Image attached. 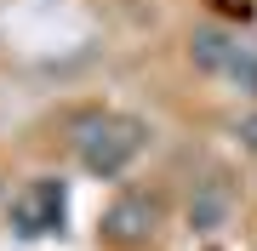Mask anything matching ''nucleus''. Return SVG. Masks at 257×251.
<instances>
[{
	"mask_svg": "<svg viewBox=\"0 0 257 251\" xmlns=\"http://www.w3.org/2000/svg\"><path fill=\"white\" fill-rule=\"evenodd\" d=\"M234 137H240V149H246V154H257V109L240 120V131H234Z\"/></svg>",
	"mask_w": 257,
	"mask_h": 251,
	"instance_id": "6",
	"label": "nucleus"
},
{
	"mask_svg": "<svg viewBox=\"0 0 257 251\" xmlns=\"http://www.w3.org/2000/svg\"><path fill=\"white\" fill-rule=\"evenodd\" d=\"M223 75L234 80V92H246V97H257V46H240L234 57H229V69Z\"/></svg>",
	"mask_w": 257,
	"mask_h": 251,
	"instance_id": "5",
	"label": "nucleus"
},
{
	"mask_svg": "<svg viewBox=\"0 0 257 251\" xmlns=\"http://www.w3.org/2000/svg\"><path fill=\"white\" fill-rule=\"evenodd\" d=\"M155 228H160V200H149V194H120L103 211V240H114V245H143V240H155Z\"/></svg>",
	"mask_w": 257,
	"mask_h": 251,
	"instance_id": "2",
	"label": "nucleus"
},
{
	"mask_svg": "<svg viewBox=\"0 0 257 251\" xmlns=\"http://www.w3.org/2000/svg\"><path fill=\"white\" fill-rule=\"evenodd\" d=\"M143 143H149V126L132 120V114H114V120H103L92 137H86V171L92 177H120L143 154Z\"/></svg>",
	"mask_w": 257,
	"mask_h": 251,
	"instance_id": "1",
	"label": "nucleus"
},
{
	"mask_svg": "<svg viewBox=\"0 0 257 251\" xmlns=\"http://www.w3.org/2000/svg\"><path fill=\"white\" fill-rule=\"evenodd\" d=\"M240 52V40L229 35V29H194V63L200 69H229V57Z\"/></svg>",
	"mask_w": 257,
	"mask_h": 251,
	"instance_id": "4",
	"label": "nucleus"
},
{
	"mask_svg": "<svg viewBox=\"0 0 257 251\" xmlns=\"http://www.w3.org/2000/svg\"><path fill=\"white\" fill-rule=\"evenodd\" d=\"M234 211V188L223 183V177H211V183H194V200H189V228L194 234H217L229 223Z\"/></svg>",
	"mask_w": 257,
	"mask_h": 251,
	"instance_id": "3",
	"label": "nucleus"
}]
</instances>
